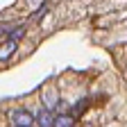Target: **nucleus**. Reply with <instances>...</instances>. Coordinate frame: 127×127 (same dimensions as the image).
Segmentation results:
<instances>
[{"label": "nucleus", "mask_w": 127, "mask_h": 127, "mask_svg": "<svg viewBox=\"0 0 127 127\" xmlns=\"http://www.w3.org/2000/svg\"><path fill=\"white\" fill-rule=\"evenodd\" d=\"M11 123H14V127H32L36 123V118H32L25 109H16V111H11Z\"/></svg>", "instance_id": "obj_1"}, {"label": "nucleus", "mask_w": 127, "mask_h": 127, "mask_svg": "<svg viewBox=\"0 0 127 127\" xmlns=\"http://www.w3.org/2000/svg\"><path fill=\"white\" fill-rule=\"evenodd\" d=\"M36 125L39 127H55L57 125V118L50 109H39V114H36Z\"/></svg>", "instance_id": "obj_2"}, {"label": "nucleus", "mask_w": 127, "mask_h": 127, "mask_svg": "<svg viewBox=\"0 0 127 127\" xmlns=\"http://www.w3.org/2000/svg\"><path fill=\"white\" fill-rule=\"evenodd\" d=\"M16 50V41H7V43H2V52H0V59H2V61H7L9 57H11V52Z\"/></svg>", "instance_id": "obj_3"}, {"label": "nucleus", "mask_w": 127, "mask_h": 127, "mask_svg": "<svg viewBox=\"0 0 127 127\" xmlns=\"http://www.w3.org/2000/svg\"><path fill=\"white\" fill-rule=\"evenodd\" d=\"M55 127H75V118L73 116H59Z\"/></svg>", "instance_id": "obj_4"}, {"label": "nucleus", "mask_w": 127, "mask_h": 127, "mask_svg": "<svg viewBox=\"0 0 127 127\" xmlns=\"http://www.w3.org/2000/svg\"><path fill=\"white\" fill-rule=\"evenodd\" d=\"M23 34H25V27H14V30L9 32V39H11V41H18Z\"/></svg>", "instance_id": "obj_5"}]
</instances>
